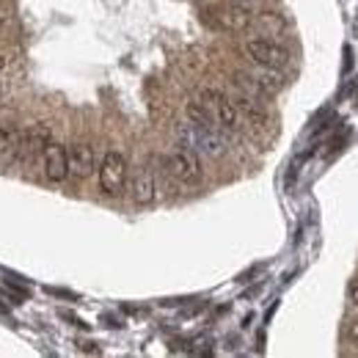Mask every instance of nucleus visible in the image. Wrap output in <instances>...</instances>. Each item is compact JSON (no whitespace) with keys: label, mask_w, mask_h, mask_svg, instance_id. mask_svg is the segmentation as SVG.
<instances>
[{"label":"nucleus","mask_w":358,"mask_h":358,"mask_svg":"<svg viewBox=\"0 0 358 358\" xmlns=\"http://www.w3.org/2000/svg\"><path fill=\"white\" fill-rule=\"evenodd\" d=\"M17 143V130H14V122L8 116H0V154L14 149Z\"/></svg>","instance_id":"4468645a"},{"label":"nucleus","mask_w":358,"mask_h":358,"mask_svg":"<svg viewBox=\"0 0 358 358\" xmlns=\"http://www.w3.org/2000/svg\"><path fill=\"white\" fill-rule=\"evenodd\" d=\"M204 17L220 31H248L254 25V11L245 6H213L204 8Z\"/></svg>","instance_id":"423d86ee"},{"label":"nucleus","mask_w":358,"mask_h":358,"mask_svg":"<svg viewBox=\"0 0 358 358\" xmlns=\"http://www.w3.org/2000/svg\"><path fill=\"white\" fill-rule=\"evenodd\" d=\"M163 163H165V171H168L177 182H182V185H193V182H199V179H202V174H204L199 154H196L193 149H188V146L168 152Z\"/></svg>","instance_id":"20e7f679"},{"label":"nucleus","mask_w":358,"mask_h":358,"mask_svg":"<svg viewBox=\"0 0 358 358\" xmlns=\"http://www.w3.org/2000/svg\"><path fill=\"white\" fill-rule=\"evenodd\" d=\"M199 102L210 111L213 122L223 133H240V130H243V113H240L237 102L229 99L223 91H218V88H204L202 97H199Z\"/></svg>","instance_id":"f03ea898"},{"label":"nucleus","mask_w":358,"mask_h":358,"mask_svg":"<svg viewBox=\"0 0 358 358\" xmlns=\"http://www.w3.org/2000/svg\"><path fill=\"white\" fill-rule=\"evenodd\" d=\"M42 163H44V177L50 182H64L70 177V152L64 143H47V149L42 152Z\"/></svg>","instance_id":"0eeeda50"},{"label":"nucleus","mask_w":358,"mask_h":358,"mask_svg":"<svg viewBox=\"0 0 358 358\" xmlns=\"http://www.w3.org/2000/svg\"><path fill=\"white\" fill-rule=\"evenodd\" d=\"M234 102H237L243 119H248V122L257 124V127H265V124H268V111H265V105L259 102V97H251V94H243V91H240V94L234 97Z\"/></svg>","instance_id":"9b49d317"},{"label":"nucleus","mask_w":358,"mask_h":358,"mask_svg":"<svg viewBox=\"0 0 358 358\" xmlns=\"http://www.w3.org/2000/svg\"><path fill=\"white\" fill-rule=\"evenodd\" d=\"M127 182V157L122 152H108L99 163V190L105 196H119Z\"/></svg>","instance_id":"39448f33"},{"label":"nucleus","mask_w":358,"mask_h":358,"mask_svg":"<svg viewBox=\"0 0 358 358\" xmlns=\"http://www.w3.org/2000/svg\"><path fill=\"white\" fill-rule=\"evenodd\" d=\"M348 339L358 342V320H356V323H350V328H348Z\"/></svg>","instance_id":"2eb2a0df"},{"label":"nucleus","mask_w":358,"mask_h":358,"mask_svg":"<svg viewBox=\"0 0 358 358\" xmlns=\"http://www.w3.org/2000/svg\"><path fill=\"white\" fill-rule=\"evenodd\" d=\"M70 174L72 177H77V179H86V177H91L94 174V165H97V160H94V149L88 146V143H72L70 149Z\"/></svg>","instance_id":"1a4fd4ad"},{"label":"nucleus","mask_w":358,"mask_h":358,"mask_svg":"<svg viewBox=\"0 0 358 358\" xmlns=\"http://www.w3.org/2000/svg\"><path fill=\"white\" fill-rule=\"evenodd\" d=\"M6 17H8V8H6V6H0V22H3Z\"/></svg>","instance_id":"dca6fc26"},{"label":"nucleus","mask_w":358,"mask_h":358,"mask_svg":"<svg viewBox=\"0 0 358 358\" xmlns=\"http://www.w3.org/2000/svg\"><path fill=\"white\" fill-rule=\"evenodd\" d=\"M254 25H257L259 31H265L268 36H273V33H282L284 19H282L279 14H273V11H265V14H254Z\"/></svg>","instance_id":"ddd939ff"},{"label":"nucleus","mask_w":358,"mask_h":358,"mask_svg":"<svg viewBox=\"0 0 358 358\" xmlns=\"http://www.w3.org/2000/svg\"><path fill=\"white\" fill-rule=\"evenodd\" d=\"M251 77H254V83L259 86V91L265 94V97H273V94H279L282 88H284V77L279 74V70H270V67H257L254 72H248Z\"/></svg>","instance_id":"f8f14e48"},{"label":"nucleus","mask_w":358,"mask_h":358,"mask_svg":"<svg viewBox=\"0 0 358 358\" xmlns=\"http://www.w3.org/2000/svg\"><path fill=\"white\" fill-rule=\"evenodd\" d=\"M248 61L254 67H270V70H284L289 64V50L284 44L273 42V39H265V36H257V39H248L243 44Z\"/></svg>","instance_id":"7ed1b4c3"},{"label":"nucleus","mask_w":358,"mask_h":358,"mask_svg":"<svg viewBox=\"0 0 358 358\" xmlns=\"http://www.w3.org/2000/svg\"><path fill=\"white\" fill-rule=\"evenodd\" d=\"M3 67H6V61H3V56H0V72H3Z\"/></svg>","instance_id":"f3484780"},{"label":"nucleus","mask_w":358,"mask_h":358,"mask_svg":"<svg viewBox=\"0 0 358 358\" xmlns=\"http://www.w3.org/2000/svg\"><path fill=\"white\" fill-rule=\"evenodd\" d=\"M130 193H133V202H136L138 207H146V204L154 202V177H152L149 168L136 171L133 182H130Z\"/></svg>","instance_id":"9d476101"},{"label":"nucleus","mask_w":358,"mask_h":358,"mask_svg":"<svg viewBox=\"0 0 358 358\" xmlns=\"http://www.w3.org/2000/svg\"><path fill=\"white\" fill-rule=\"evenodd\" d=\"M177 138L182 146H188V149H193L196 154H204V157H223L229 152L226 133L215 124L182 122V124H177Z\"/></svg>","instance_id":"f257e3e1"},{"label":"nucleus","mask_w":358,"mask_h":358,"mask_svg":"<svg viewBox=\"0 0 358 358\" xmlns=\"http://www.w3.org/2000/svg\"><path fill=\"white\" fill-rule=\"evenodd\" d=\"M50 141H53V136H50V127L47 124H31L22 136H17V146H19V154L22 157L42 154Z\"/></svg>","instance_id":"6e6552de"}]
</instances>
